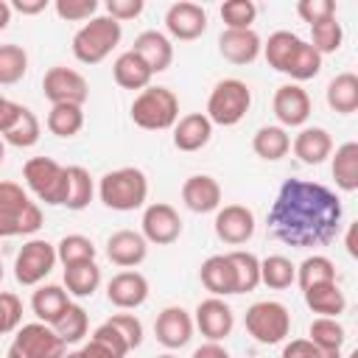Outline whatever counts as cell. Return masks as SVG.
<instances>
[{"instance_id":"27","label":"cell","mask_w":358,"mask_h":358,"mask_svg":"<svg viewBox=\"0 0 358 358\" xmlns=\"http://www.w3.org/2000/svg\"><path fill=\"white\" fill-rule=\"evenodd\" d=\"M305 294V305L327 319H338V313H344L347 308V296L338 288V282H322V285H310L302 291Z\"/></svg>"},{"instance_id":"16","label":"cell","mask_w":358,"mask_h":358,"mask_svg":"<svg viewBox=\"0 0 358 358\" xmlns=\"http://www.w3.org/2000/svg\"><path fill=\"white\" fill-rule=\"evenodd\" d=\"M154 336L162 347L168 350H179L190 341L193 336V316L179 308V305H168L157 313V322H154Z\"/></svg>"},{"instance_id":"59","label":"cell","mask_w":358,"mask_h":358,"mask_svg":"<svg viewBox=\"0 0 358 358\" xmlns=\"http://www.w3.org/2000/svg\"><path fill=\"white\" fill-rule=\"evenodd\" d=\"M3 159H6V143L0 140V162H3Z\"/></svg>"},{"instance_id":"43","label":"cell","mask_w":358,"mask_h":358,"mask_svg":"<svg viewBox=\"0 0 358 358\" xmlns=\"http://www.w3.org/2000/svg\"><path fill=\"white\" fill-rule=\"evenodd\" d=\"M341 39H344V31H341V22L336 17H327V20L310 25V45L319 56L336 53L341 48Z\"/></svg>"},{"instance_id":"13","label":"cell","mask_w":358,"mask_h":358,"mask_svg":"<svg viewBox=\"0 0 358 358\" xmlns=\"http://www.w3.org/2000/svg\"><path fill=\"white\" fill-rule=\"evenodd\" d=\"M193 324L201 330L207 341H224L235 327V313L221 296H207L196 305Z\"/></svg>"},{"instance_id":"38","label":"cell","mask_w":358,"mask_h":358,"mask_svg":"<svg viewBox=\"0 0 358 358\" xmlns=\"http://www.w3.org/2000/svg\"><path fill=\"white\" fill-rule=\"evenodd\" d=\"M84 129V112L73 103H56L48 112V131L56 137H76Z\"/></svg>"},{"instance_id":"11","label":"cell","mask_w":358,"mask_h":358,"mask_svg":"<svg viewBox=\"0 0 358 358\" xmlns=\"http://www.w3.org/2000/svg\"><path fill=\"white\" fill-rule=\"evenodd\" d=\"M42 92L50 101V106H56V103L84 106V101L90 95V87H87V78L78 70L64 67V64H56V67H50L42 76Z\"/></svg>"},{"instance_id":"61","label":"cell","mask_w":358,"mask_h":358,"mask_svg":"<svg viewBox=\"0 0 358 358\" xmlns=\"http://www.w3.org/2000/svg\"><path fill=\"white\" fill-rule=\"evenodd\" d=\"M0 280H3V263H0Z\"/></svg>"},{"instance_id":"60","label":"cell","mask_w":358,"mask_h":358,"mask_svg":"<svg viewBox=\"0 0 358 358\" xmlns=\"http://www.w3.org/2000/svg\"><path fill=\"white\" fill-rule=\"evenodd\" d=\"M157 358H176L173 352H165V355H157Z\"/></svg>"},{"instance_id":"47","label":"cell","mask_w":358,"mask_h":358,"mask_svg":"<svg viewBox=\"0 0 358 358\" xmlns=\"http://www.w3.org/2000/svg\"><path fill=\"white\" fill-rule=\"evenodd\" d=\"M106 324L117 330V336L126 341L129 352L143 344V322H140L134 313H115L112 319H106Z\"/></svg>"},{"instance_id":"37","label":"cell","mask_w":358,"mask_h":358,"mask_svg":"<svg viewBox=\"0 0 358 358\" xmlns=\"http://www.w3.org/2000/svg\"><path fill=\"white\" fill-rule=\"evenodd\" d=\"M308 341H313L319 350H327V352H341L344 341H347V333L341 327L338 319H327V316H316L308 327Z\"/></svg>"},{"instance_id":"15","label":"cell","mask_w":358,"mask_h":358,"mask_svg":"<svg viewBox=\"0 0 358 358\" xmlns=\"http://www.w3.org/2000/svg\"><path fill=\"white\" fill-rule=\"evenodd\" d=\"M165 28L173 39L179 42H190L199 39L207 31V11L199 3L190 0H179L165 11Z\"/></svg>"},{"instance_id":"36","label":"cell","mask_w":358,"mask_h":358,"mask_svg":"<svg viewBox=\"0 0 358 358\" xmlns=\"http://www.w3.org/2000/svg\"><path fill=\"white\" fill-rule=\"evenodd\" d=\"M95 196V185L87 168L81 165H67V199L64 207L67 210H84Z\"/></svg>"},{"instance_id":"14","label":"cell","mask_w":358,"mask_h":358,"mask_svg":"<svg viewBox=\"0 0 358 358\" xmlns=\"http://www.w3.org/2000/svg\"><path fill=\"white\" fill-rule=\"evenodd\" d=\"M215 235L229 246H241L255 235V213L243 204H224L215 210Z\"/></svg>"},{"instance_id":"33","label":"cell","mask_w":358,"mask_h":358,"mask_svg":"<svg viewBox=\"0 0 358 358\" xmlns=\"http://www.w3.org/2000/svg\"><path fill=\"white\" fill-rule=\"evenodd\" d=\"M319 70H322V56L313 50V45H310V42L299 39V42H296V48L291 50V56H288V62L282 64V70H280V73L291 76L294 81H308V78H316V76H319Z\"/></svg>"},{"instance_id":"9","label":"cell","mask_w":358,"mask_h":358,"mask_svg":"<svg viewBox=\"0 0 358 358\" xmlns=\"http://www.w3.org/2000/svg\"><path fill=\"white\" fill-rule=\"evenodd\" d=\"M67 344L45 322H31L17 327L14 341L8 344L6 358H64Z\"/></svg>"},{"instance_id":"48","label":"cell","mask_w":358,"mask_h":358,"mask_svg":"<svg viewBox=\"0 0 358 358\" xmlns=\"http://www.w3.org/2000/svg\"><path fill=\"white\" fill-rule=\"evenodd\" d=\"M22 322V302L11 291H0V336L14 333Z\"/></svg>"},{"instance_id":"21","label":"cell","mask_w":358,"mask_h":358,"mask_svg":"<svg viewBox=\"0 0 358 358\" xmlns=\"http://www.w3.org/2000/svg\"><path fill=\"white\" fill-rule=\"evenodd\" d=\"M260 50H263V42L252 28H246V31L224 28L218 36V53L232 64H252L260 56Z\"/></svg>"},{"instance_id":"44","label":"cell","mask_w":358,"mask_h":358,"mask_svg":"<svg viewBox=\"0 0 358 358\" xmlns=\"http://www.w3.org/2000/svg\"><path fill=\"white\" fill-rule=\"evenodd\" d=\"M56 260H59L62 266L95 260V243H92L87 235H64V238L56 243Z\"/></svg>"},{"instance_id":"20","label":"cell","mask_w":358,"mask_h":358,"mask_svg":"<svg viewBox=\"0 0 358 358\" xmlns=\"http://www.w3.org/2000/svg\"><path fill=\"white\" fill-rule=\"evenodd\" d=\"M145 255H148V243H145V238H143L140 232H134V229H117V232H112L109 241H106V257H109L115 266H120V268H134V266H140V263L145 260Z\"/></svg>"},{"instance_id":"7","label":"cell","mask_w":358,"mask_h":358,"mask_svg":"<svg viewBox=\"0 0 358 358\" xmlns=\"http://www.w3.org/2000/svg\"><path fill=\"white\" fill-rule=\"evenodd\" d=\"M22 179H25L28 190L39 201H45L50 207L64 204V199H67V168L59 165L56 159H50V157H31L22 165Z\"/></svg>"},{"instance_id":"42","label":"cell","mask_w":358,"mask_h":358,"mask_svg":"<svg viewBox=\"0 0 358 358\" xmlns=\"http://www.w3.org/2000/svg\"><path fill=\"white\" fill-rule=\"evenodd\" d=\"M28 73V53L20 45H0V84H17Z\"/></svg>"},{"instance_id":"32","label":"cell","mask_w":358,"mask_h":358,"mask_svg":"<svg viewBox=\"0 0 358 358\" xmlns=\"http://www.w3.org/2000/svg\"><path fill=\"white\" fill-rule=\"evenodd\" d=\"M101 285V268L95 260H84V263H73V266H64V288L67 294L84 299V296H92Z\"/></svg>"},{"instance_id":"17","label":"cell","mask_w":358,"mask_h":358,"mask_svg":"<svg viewBox=\"0 0 358 358\" xmlns=\"http://www.w3.org/2000/svg\"><path fill=\"white\" fill-rule=\"evenodd\" d=\"M271 109H274V117L280 120L282 129L302 126L310 117V95L299 84H282L274 92Z\"/></svg>"},{"instance_id":"23","label":"cell","mask_w":358,"mask_h":358,"mask_svg":"<svg viewBox=\"0 0 358 358\" xmlns=\"http://www.w3.org/2000/svg\"><path fill=\"white\" fill-rule=\"evenodd\" d=\"M213 137V123L204 112H190L173 123V145L185 154L201 151Z\"/></svg>"},{"instance_id":"4","label":"cell","mask_w":358,"mask_h":358,"mask_svg":"<svg viewBox=\"0 0 358 358\" xmlns=\"http://www.w3.org/2000/svg\"><path fill=\"white\" fill-rule=\"evenodd\" d=\"M120 36H123V28L117 20L106 17V14H95L90 22H84L76 36H73V56L81 62V64H98L103 62L117 45H120Z\"/></svg>"},{"instance_id":"24","label":"cell","mask_w":358,"mask_h":358,"mask_svg":"<svg viewBox=\"0 0 358 358\" xmlns=\"http://www.w3.org/2000/svg\"><path fill=\"white\" fill-rule=\"evenodd\" d=\"M131 50L148 64L151 73H162L173 62V45H171V39L162 31H143V34H137Z\"/></svg>"},{"instance_id":"3","label":"cell","mask_w":358,"mask_h":358,"mask_svg":"<svg viewBox=\"0 0 358 358\" xmlns=\"http://www.w3.org/2000/svg\"><path fill=\"white\" fill-rule=\"evenodd\" d=\"M42 227V210L17 182H0V238L34 235Z\"/></svg>"},{"instance_id":"30","label":"cell","mask_w":358,"mask_h":358,"mask_svg":"<svg viewBox=\"0 0 358 358\" xmlns=\"http://www.w3.org/2000/svg\"><path fill=\"white\" fill-rule=\"evenodd\" d=\"M327 106L338 115H352L358 109V76L355 73H338L327 84Z\"/></svg>"},{"instance_id":"56","label":"cell","mask_w":358,"mask_h":358,"mask_svg":"<svg viewBox=\"0 0 358 358\" xmlns=\"http://www.w3.org/2000/svg\"><path fill=\"white\" fill-rule=\"evenodd\" d=\"M11 22V6L6 0H0V31H6Z\"/></svg>"},{"instance_id":"40","label":"cell","mask_w":358,"mask_h":358,"mask_svg":"<svg viewBox=\"0 0 358 358\" xmlns=\"http://www.w3.org/2000/svg\"><path fill=\"white\" fill-rule=\"evenodd\" d=\"M50 327L56 330V336H59L64 344H78V341L87 336V330H90L87 310H84L81 305L70 302V305H67V310H64V313H62Z\"/></svg>"},{"instance_id":"58","label":"cell","mask_w":358,"mask_h":358,"mask_svg":"<svg viewBox=\"0 0 358 358\" xmlns=\"http://www.w3.org/2000/svg\"><path fill=\"white\" fill-rule=\"evenodd\" d=\"M64 358H81V352H78V350H73V352H64Z\"/></svg>"},{"instance_id":"55","label":"cell","mask_w":358,"mask_h":358,"mask_svg":"<svg viewBox=\"0 0 358 358\" xmlns=\"http://www.w3.org/2000/svg\"><path fill=\"white\" fill-rule=\"evenodd\" d=\"M193 358H229V352L218 341H207V344L193 350Z\"/></svg>"},{"instance_id":"53","label":"cell","mask_w":358,"mask_h":358,"mask_svg":"<svg viewBox=\"0 0 358 358\" xmlns=\"http://www.w3.org/2000/svg\"><path fill=\"white\" fill-rule=\"evenodd\" d=\"M20 112H22V103H17V101L0 95V134H6V131L17 123Z\"/></svg>"},{"instance_id":"39","label":"cell","mask_w":358,"mask_h":358,"mask_svg":"<svg viewBox=\"0 0 358 358\" xmlns=\"http://www.w3.org/2000/svg\"><path fill=\"white\" fill-rule=\"evenodd\" d=\"M296 282L299 288H310V285H322V282H336V263L324 255H310L296 266Z\"/></svg>"},{"instance_id":"6","label":"cell","mask_w":358,"mask_h":358,"mask_svg":"<svg viewBox=\"0 0 358 358\" xmlns=\"http://www.w3.org/2000/svg\"><path fill=\"white\" fill-rule=\"evenodd\" d=\"M252 106V90L241 78H224L213 87L207 98V120L215 126H235L246 117Z\"/></svg>"},{"instance_id":"52","label":"cell","mask_w":358,"mask_h":358,"mask_svg":"<svg viewBox=\"0 0 358 358\" xmlns=\"http://www.w3.org/2000/svg\"><path fill=\"white\" fill-rule=\"evenodd\" d=\"M143 8H145L143 0H106V17H112L117 22H126V20L140 17Z\"/></svg>"},{"instance_id":"34","label":"cell","mask_w":358,"mask_h":358,"mask_svg":"<svg viewBox=\"0 0 358 358\" xmlns=\"http://www.w3.org/2000/svg\"><path fill=\"white\" fill-rule=\"evenodd\" d=\"M333 179L344 193L358 190V143L350 140L336 148L333 157Z\"/></svg>"},{"instance_id":"50","label":"cell","mask_w":358,"mask_h":358,"mask_svg":"<svg viewBox=\"0 0 358 358\" xmlns=\"http://www.w3.org/2000/svg\"><path fill=\"white\" fill-rule=\"evenodd\" d=\"M280 358H341V352L319 350V347H316L313 341H308V338H291V341L282 347Z\"/></svg>"},{"instance_id":"49","label":"cell","mask_w":358,"mask_h":358,"mask_svg":"<svg viewBox=\"0 0 358 358\" xmlns=\"http://www.w3.org/2000/svg\"><path fill=\"white\" fill-rule=\"evenodd\" d=\"M53 8L67 22H84V20H92L95 17L98 0H56Z\"/></svg>"},{"instance_id":"51","label":"cell","mask_w":358,"mask_h":358,"mask_svg":"<svg viewBox=\"0 0 358 358\" xmlns=\"http://www.w3.org/2000/svg\"><path fill=\"white\" fill-rule=\"evenodd\" d=\"M296 14L313 25V22H322L327 17H336V3L333 0H299L296 3Z\"/></svg>"},{"instance_id":"8","label":"cell","mask_w":358,"mask_h":358,"mask_svg":"<svg viewBox=\"0 0 358 358\" xmlns=\"http://www.w3.org/2000/svg\"><path fill=\"white\" fill-rule=\"evenodd\" d=\"M243 324H246V333L257 344H280L291 333V313L282 302L263 299V302L249 305V310L243 316Z\"/></svg>"},{"instance_id":"57","label":"cell","mask_w":358,"mask_h":358,"mask_svg":"<svg viewBox=\"0 0 358 358\" xmlns=\"http://www.w3.org/2000/svg\"><path fill=\"white\" fill-rule=\"evenodd\" d=\"M347 252H350L352 257H358V246H355V224H352L350 232H347Z\"/></svg>"},{"instance_id":"31","label":"cell","mask_w":358,"mask_h":358,"mask_svg":"<svg viewBox=\"0 0 358 358\" xmlns=\"http://www.w3.org/2000/svg\"><path fill=\"white\" fill-rule=\"evenodd\" d=\"M252 148L266 162L282 159L291 151V134L282 126H260L255 131V137H252Z\"/></svg>"},{"instance_id":"10","label":"cell","mask_w":358,"mask_h":358,"mask_svg":"<svg viewBox=\"0 0 358 358\" xmlns=\"http://www.w3.org/2000/svg\"><path fill=\"white\" fill-rule=\"evenodd\" d=\"M53 266H56V246L42 238H31L17 252L14 277L20 285H39L53 271Z\"/></svg>"},{"instance_id":"12","label":"cell","mask_w":358,"mask_h":358,"mask_svg":"<svg viewBox=\"0 0 358 358\" xmlns=\"http://www.w3.org/2000/svg\"><path fill=\"white\" fill-rule=\"evenodd\" d=\"M143 238L145 243H157V246H168L182 235V218L179 213L165 204V201H154L143 210Z\"/></svg>"},{"instance_id":"35","label":"cell","mask_w":358,"mask_h":358,"mask_svg":"<svg viewBox=\"0 0 358 358\" xmlns=\"http://www.w3.org/2000/svg\"><path fill=\"white\" fill-rule=\"evenodd\" d=\"M260 282L274 291L291 288L296 282V266L285 255H268L260 260Z\"/></svg>"},{"instance_id":"26","label":"cell","mask_w":358,"mask_h":358,"mask_svg":"<svg viewBox=\"0 0 358 358\" xmlns=\"http://www.w3.org/2000/svg\"><path fill=\"white\" fill-rule=\"evenodd\" d=\"M112 76H115V84L117 87H123V90H140V92L145 87H151V78H154V73L148 70V64L134 50H126V53H120L115 59Z\"/></svg>"},{"instance_id":"41","label":"cell","mask_w":358,"mask_h":358,"mask_svg":"<svg viewBox=\"0 0 358 358\" xmlns=\"http://www.w3.org/2000/svg\"><path fill=\"white\" fill-rule=\"evenodd\" d=\"M229 260H232V268H235V282H238V294H249L260 285V260L257 255L252 252H243V249H235V252H227Z\"/></svg>"},{"instance_id":"1","label":"cell","mask_w":358,"mask_h":358,"mask_svg":"<svg viewBox=\"0 0 358 358\" xmlns=\"http://www.w3.org/2000/svg\"><path fill=\"white\" fill-rule=\"evenodd\" d=\"M341 201L338 196L308 179H285L268 210V232L294 249H310L330 243L341 229Z\"/></svg>"},{"instance_id":"54","label":"cell","mask_w":358,"mask_h":358,"mask_svg":"<svg viewBox=\"0 0 358 358\" xmlns=\"http://www.w3.org/2000/svg\"><path fill=\"white\" fill-rule=\"evenodd\" d=\"M8 6H11V11H20V14L34 17V14H39V11L48 8V0H14V3H8Z\"/></svg>"},{"instance_id":"45","label":"cell","mask_w":358,"mask_h":358,"mask_svg":"<svg viewBox=\"0 0 358 358\" xmlns=\"http://www.w3.org/2000/svg\"><path fill=\"white\" fill-rule=\"evenodd\" d=\"M3 140L8 145H14V148H31V145H36V140H39V120H36V115L28 106H22L17 123L3 134Z\"/></svg>"},{"instance_id":"46","label":"cell","mask_w":358,"mask_h":358,"mask_svg":"<svg viewBox=\"0 0 358 358\" xmlns=\"http://www.w3.org/2000/svg\"><path fill=\"white\" fill-rule=\"evenodd\" d=\"M255 17H257V6L252 0H227L221 6V20H224V25L229 31H246V28H252Z\"/></svg>"},{"instance_id":"29","label":"cell","mask_w":358,"mask_h":358,"mask_svg":"<svg viewBox=\"0 0 358 358\" xmlns=\"http://www.w3.org/2000/svg\"><path fill=\"white\" fill-rule=\"evenodd\" d=\"M78 352H81V358H126L129 355V347L117 336V330L103 322L101 327H95V333L90 336V341Z\"/></svg>"},{"instance_id":"5","label":"cell","mask_w":358,"mask_h":358,"mask_svg":"<svg viewBox=\"0 0 358 358\" xmlns=\"http://www.w3.org/2000/svg\"><path fill=\"white\" fill-rule=\"evenodd\" d=\"M129 115L134 126L145 131H165L173 129V123L179 120V98L168 87H145L131 101Z\"/></svg>"},{"instance_id":"19","label":"cell","mask_w":358,"mask_h":358,"mask_svg":"<svg viewBox=\"0 0 358 358\" xmlns=\"http://www.w3.org/2000/svg\"><path fill=\"white\" fill-rule=\"evenodd\" d=\"M182 201L190 213H215L221 207V185L210 173H193L182 185Z\"/></svg>"},{"instance_id":"18","label":"cell","mask_w":358,"mask_h":358,"mask_svg":"<svg viewBox=\"0 0 358 358\" xmlns=\"http://www.w3.org/2000/svg\"><path fill=\"white\" fill-rule=\"evenodd\" d=\"M106 299L120 310H134L148 299V280L140 271H117L106 285Z\"/></svg>"},{"instance_id":"28","label":"cell","mask_w":358,"mask_h":358,"mask_svg":"<svg viewBox=\"0 0 358 358\" xmlns=\"http://www.w3.org/2000/svg\"><path fill=\"white\" fill-rule=\"evenodd\" d=\"M70 305V294L62 288V285H39L31 296V310L36 316V322H45V324H53Z\"/></svg>"},{"instance_id":"25","label":"cell","mask_w":358,"mask_h":358,"mask_svg":"<svg viewBox=\"0 0 358 358\" xmlns=\"http://www.w3.org/2000/svg\"><path fill=\"white\" fill-rule=\"evenodd\" d=\"M291 148L299 157V162H305V165H322L333 154V137L322 126H305L294 137Z\"/></svg>"},{"instance_id":"22","label":"cell","mask_w":358,"mask_h":358,"mask_svg":"<svg viewBox=\"0 0 358 358\" xmlns=\"http://www.w3.org/2000/svg\"><path fill=\"white\" fill-rule=\"evenodd\" d=\"M199 280L201 285L213 294V296H232L238 294V282H235V268L229 255H210L201 268H199Z\"/></svg>"},{"instance_id":"2","label":"cell","mask_w":358,"mask_h":358,"mask_svg":"<svg viewBox=\"0 0 358 358\" xmlns=\"http://www.w3.org/2000/svg\"><path fill=\"white\" fill-rule=\"evenodd\" d=\"M98 196L109 210L117 213H131L137 207L145 204L148 196V179L140 168L126 165V168H115L109 173L101 176L98 182Z\"/></svg>"}]
</instances>
